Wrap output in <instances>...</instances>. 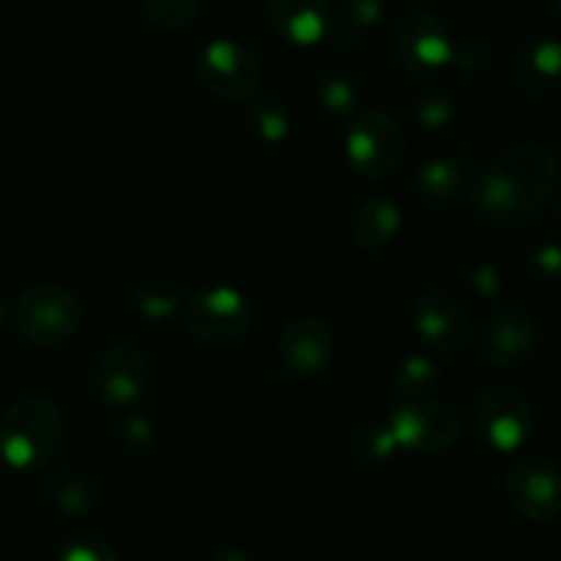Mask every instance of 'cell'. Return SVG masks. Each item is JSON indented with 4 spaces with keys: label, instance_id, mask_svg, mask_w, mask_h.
<instances>
[{
    "label": "cell",
    "instance_id": "cell-1",
    "mask_svg": "<svg viewBox=\"0 0 561 561\" xmlns=\"http://www.w3.org/2000/svg\"><path fill=\"white\" fill-rule=\"evenodd\" d=\"M559 164L548 148L524 142L477 170L469 186L471 211L480 222L502 230L529 228L557 192Z\"/></svg>",
    "mask_w": 561,
    "mask_h": 561
},
{
    "label": "cell",
    "instance_id": "cell-2",
    "mask_svg": "<svg viewBox=\"0 0 561 561\" xmlns=\"http://www.w3.org/2000/svg\"><path fill=\"white\" fill-rule=\"evenodd\" d=\"M64 442V416L47 398H22L0 414V458L9 469L33 474L49 466Z\"/></svg>",
    "mask_w": 561,
    "mask_h": 561
},
{
    "label": "cell",
    "instance_id": "cell-3",
    "mask_svg": "<svg viewBox=\"0 0 561 561\" xmlns=\"http://www.w3.org/2000/svg\"><path fill=\"white\" fill-rule=\"evenodd\" d=\"M11 316L27 343L53 348L75 337L82 323V307L64 285L38 283L14 301Z\"/></svg>",
    "mask_w": 561,
    "mask_h": 561
},
{
    "label": "cell",
    "instance_id": "cell-4",
    "mask_svg": "<svg viewBox=\"0 0 561 561\" xmlns=\"http://www.w3.org/2000/svg\"><path fill=\"white\" fill-rule=\"evenodd\" d=\"M471 425L493 453H518L535 433V409L518 389L488 387L474 398Z\"/></svg>",
    "mask_w": 561,
    "mask_h": 561
},
{
    "label": "cell",
    "instance_id": "cell-5",
    "mask_svg": "<svg viewBox=\"0 0 561 561\" xmlns=\"http://www.w3.org/2000/svg\"><path fill=\"white\" fill-rule=\"evenodd\" d=\"M197 77L217 99L225 102H252L263 88V64L250 47L233 38H217L206 44L197 58Z\"/></svg>",
    "mask_w": 561,
    "mask_h": 561
},
{
    "label": "cell",
    "instance_id": "cell-6",
    "mask_svg": "<svg viewBox=\"0 0 561 561\" xmlns=\"http://www.w3.org/2000/svg\"><path fill=\"white\" fill-rule=\"evenodd\" d=\"M387 425L398 447L414 455H438L460 438L458 414L436 398L405 400L387 416Z\"/></svg>",
    "mask_w": 561,
    "mask_h": 561
},
{
    "label": "cell",
    "instance_id": "cell-7",
    "mask_svg": "<svg viewBox=\"0 0 561 561\" xmlns=\"http://www.w3.org/2000/svg\"><path fill=\"white\" fill-rule=\"evenodd\" d=\"M345 153L351 164L367 179H387L405 159V131L392 115L362 113L345 135Z\"/></svg>",
    "mask_w": 561,
    "mask_h": 561
},
{
    "label": "cell",
    "instance_id": "cell-8",
    "mask_svg": "<svg viewBox=\"0 0 561 561\" xmlns=\"http://www.w3.org/2000/svg\"><path fill=\"white\" fill-rule=\"evenodd\" d=\"M252 323V305L241 290L214 285L186 301V329L206 345H228L244 337Z\"/></svg>",
    "mask_w": 561,
    "mask_h": 561
},
{
    "label": "cell",
    "instance_id": "cell-9",
    "mask_svg": "<svg viewBox=\"0 0 561 561\" xmlns=\"http://www.w3.org/2000/svg\"><path fill=\"white\" fill-rule=\"evenodd\" d=\"M148 389V359L135 345H110L91 367V392L104 409L129 411Z\"/></svg>",
    "mask_w": 561,
    "mask_h": 561
},
{
    "label": "cell",
    "instance_id": "cell-10",
    "mask_svg": "<svg viewBox=\"0 0 561 561\" xmlns=\"http://www.w3.org/2000/svg\"><path fill=\"white\" fill-rule=\"evenodd\" d=\"M394 49L405 69L431 75L453 66L455 44L449 27L431 11H409L394 27Z\"/></svg>",
    "mask_w": 561,
    "mask_h": 561
},
{
    "label": "cell",
    "instance_id": "cell-11",
    "mask_svg": "<svg viewBox=\"0 0 561 561\" xmlns=\"http://www.w3.org/2000/svg\"><path fill=\"white\" fill-rule=\"evenodd\" d=\"M507 496L524 518L535 524H551L561 513L559 469L546 455L520 458L507 471Z\"/></svg>",
    "mask_w": 561,
    "mask_h": 561
},
{
    "label": "cell",
    "instance_id": "cell-12",
    "mask_svg": "<svg viewBox=\"0 0 561 561\" xmlns=\"http://www.w3.org/2000/svg\"><path fill=\"white\" fill-rule=\"evenodd\" d=\"M277 359L285 376L296 381L316 378L332 365L334 332L323 318H296L277 340Z\"/></svg>",
    "mask_w": 561,
    "mask_h": 561
},
{
    "label": "cell",
    "instance_id": "cell-13",
    "mask_svg": "<svg viewBox=\"0 0 561 561\" xmlns=\"http://www.w3.org/2000/svg\"><path fill=\"white\" fill-rule=\"evenodd\" d=\"M537 340V323L526 307L502 305L488 316L480 334V351L485 362L499 370H513L531 354Z\"/></svg>",
    "mask_w": 561,
    "mask_h": 561
},
{
    "label": "cell",
    "instance_id": "cell-14",
    "mask_svg": "<svg viewBox=\"0 0 561 561\" xmlns=\"http://www.w3.org/2000/svg\"><path fill=\"white\" fill-rule=\"evenodd\" d=\"M411 323L431 348L444 351V354H458L469 345V312L458 299L447 294L416 296L411 305Z\"/></svg>",
    "mask_w": 561,
    "mask_h": 561
},
{
    "label": "cell",
    "instance_id": "cell-15",
    "mask_svg": "<svg viewBox=\"0 0 561 561\" xmlns=\"http://www.w3.org/2000/svg\"><path fill=\"white\" fill-rule=\"evenodd\" d=\"M268 22L274 33L299 47L323 42L334 16L332 0H268Z\"/></svg>",
    "mask_w": 561,
    "mask_h": 561
},
{
    "label": "cell",
    "instance_id": "cell-16",
    "mask_svg": "<svg viewBox=\"0 0 561 561\" xmlns=\"http://www.w3.org/2000/svg\"><path fill=\"white\" fill-rule=\"evenodd\" d=\"M561 49L557 36H531L518 47L513 58V82L529 96H542L559 80Z\"/></svg>",
    "mask_w": 561,
    "mask_h": 561
},
{
    "label": "cell",
    "instance_id": "cell-17",
    "mask_svg": "<svg viewBox=\"0 0 561 561\" xmlns=\"http://www.w3.org/2000/svg\"><path fill=\"white\" fill-rule=\"evenodd\" d=\"M474 173L477 162L469 153H447V157H436L422 164L416 184L427 201L449 203L469 192Z\"/></svg>",
    "mask_w": 561,
    "mask_h": 561
},
{
    "label": "cell",
    "instance_id": "cell-18",
    "mask_svg": "<svg viewBox=\"0 0 561 561\" xmlns=\"http://www.w3.org/2000/svg\"><path fill=\"white\" fill-rule=\"evenodd\" d=\"M400 208L387 197H370L351 214V239L365 250H381L400 233Z\"/></svg>",
    "mask_w": 561,
    "mask_h": 561
},
{
    "label": "cell",
    "instance_id": "cell-19",
    "mask_svg": "<svg viewBox=\"0 0 561 561\" xmlns=\"http://www.w3.org/2000/svg\"><path fill=\"white\" fill-rule=\"evenodd\" d=\"M47 499L58 513L82 518L96 504V491H93V482L85 474L64 469L47 480Z\"/></svg>",
    "mask_w": 561,
    "mask_h": 561
},
{
    "label": "cell",
    "instance_id": "cell-20",
    "mask_svg": "<svg viewBox=\"0 0 561 561\" xmlns=\"http://www.w3.org/2000/svg\"><path fill=\"white\" fill-rule=\"evenodd\" d=\"M387 11V0H343L340 5V14L332 16V25H329V38H334L337 47H351L356 42L362 31H370L373 25H378Z\"/></svg>",
    "mask_w": 561,
    "mask_h": 561
},
{
    "label": "cell",
    "instance_id": "cell-21",
    "mask_svg": "<svg viewBox=\"0 0 561 561\" xmlns=\"http://www.w3.org/2000/svg\"><path fill=\"white\" fill-rule=\"evenodd\" d=\"M398 449L387 422H367V425L356 427L348 438V453L356 463H383Z\"/></svg>",
    "mask_w": 561,
    "mask_h": 561
},
{
    "label": "cell",
    "instance_id": "cell-22",
    "mask_svg": "<svg viewBox=\"0 0 561 561\" xmlns=\"http://www.w3.org/2000/svg\"><path fill=\"white\" fill-rule=\"evenodd\" d=\"M318 99L334 115H348L359 107V85L343 69H327L318 75Z\"/></svg>",
    "mask_w": 561,
    "mask_h": 561
},
{
    "label": "cell",
    "instance_id": "cell-23",
    "mask_svg": "<svg viewBox=\"0 0 561 561\" xmlns=\"http://www.w3.org/2000/svg\"><path fill=\"white\" fill-rule=\"evenodd\" d=\"M442 381V370H438L436 362H431L427 356H409L403 365L394 373V389L403 394L405 400H420L431 398L433 389Z\"/></svg>",
    "mask_w": 561,
    "mask_h": 561
},
{
    "label": "cell",
    "instance_id": "cell-24",
    "mask_svg": "<svg viewBox=\"0 0 561 561\" xmlns=\"http://www.w3.org/2000/svg\"><path fill=\"white\" fill-rule=\"evenodd\" d=\"M455 113H458V99L449 88H425L414 99V118L422 129H444L455 118Z\"/></svg>",
    "mask_w": 561,
    "mask_h": 561
},
{
    "label": "cell",
    "instance_id": "cell-25",
    "mask_svg": "<svg viewBox=\"0 0 561 561\" xmlns=\"http://www.w3.org/2000/svg\"><path fill=\"white\" fill-rule=\"evenodd\" d=\"M179 307L181 294L168 279H151V283L140 285V290H137V310H140V316L151 318V321H164V318L175 316Z\"/></svg>",
    "mask_w": 561,
    "mask_h": 561
},
{
    "label": "cell",
    "instance_id": "cell-26",
    "mask_svg": "<svg viewBox=\"0 0 561 561\" xmlns=\"http://www.w3.org/2000/svg\"><path fill=\"white\" fill-rule=\"evenodd\" d=\"M250 121H252V131H255L263 142H272V146L274 142H283L290 131V118L279 102L252 104Z\"/></svg>",
    "mask_w": 561,
    "mask_h": 561
},
{
    "label": "cell",
    "instance_id": "cell-27",
    "mask_svg": "<svg viewBox=\"0 0 561 561\" xmlns=\"http://www.w3.org/2000/svg\"><path fill=\"white\" fill-rule=\"evenodd\" d=\"M142 14L159 27H184L201 9V0H140Z\"/></svg>",
    "mask_w": 561,
    "mask_h": 561
},
{
    "label": "cell",
    "instance_id": "cell-28",
    "mask_svg": "<svg viewBox=\"0 0 561 561\" xmlns=\"http://www.w3.org/2000/svg\"><path fill=\"white\" fill-rule=\"evenodd\" d=\"M121 444L129 455H142L151 449L153 444V425L146 420V416H126L121 422Z\"/></svg>",
    "mask_w": 561,
    "mask_h": 561
},
{
    "label": "cell",
    "instance_id": "cell-29",
    "mask_svg": "<svg viewBox=\"0 0 561 561\" xmlns=\"http://www.w3.org/2000/svg\"><path fill=\"white\" fill-rule=\"evenodd\" d=\"M58 561H118L113 548L104 542L91 540V537H80V540L66 542L58 551Z\"/></svg>",
    "mask_w": 561,
    "mask_h": 561
},
{
    "label": "cell",
    "instance_id": "cell-30",
    "mask_svg": "<svg viewBox=\"0 0 561 561\" xmlns=\"http://www.w3.org/2000/svg\"><path fill=\"white\" fill-rule=\"evenodd\" d=\"M531 261H535L537 277L548 279V283H553V279H557V274H559V250H557V244L540 247V250L535 252V257H531Z\"/></svg>",
    "mask_w": 561,
    "mask_h": 561
},
{
    "label": "cell",
    "instance_id": "cell-31",
    "mask_svg": "<svg viewBox=\"0 0 561 561\" xmlns=\"http://www.w3.org/2000/svg\"><path fill=\"white\" fill-rule=\"evenodd\" d=\"M471 288L482 296H499L502 294V274L493 266H480L471 274Z\"/></svg>",
    "mask_w": 561,
    "mask_h": 561
},
{
    "label": "cell",
    "instance_id": "cell-32",
    "mask_svg": "<svg viewBox=\"0 0 561 561\" xmlns=\"http://www.w3.org/2000/svg\"><path fill=\"white\" fill-rule=\"evenodd\" d=\"M208 561H252V559L247 557L244 551H239V548H217V551H211Z\"/></svg>",
    "mask_w": 561,
    "mask_h": 561
},
{
    "label": "cell",
    "instance_id": "cell-33",
    "mask_svg": "<svg viewBox=\"0 0 561 561\" xmlns=\"http://www.w3.org/2000/svg\"><path fill=\"white\" fill-rule=\"evenodd\" d=\"M5 316H9V305H5V299L0 296V323L5 321Z\"/></svg>",
    "mask_w": 561,
    "mask_h": 561
}]
</instances>
